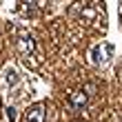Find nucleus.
<instances>
[{
    "instance_id": "1",
    "label": "nucleus",
    "mask_w": 122,
    "mask_h": 122,
    "mask_svg": "<svg viewBox=\"0 0 122 122\" xmlns=\"http://www.w3.org/2000/svg\"><path fill=\"white\" fill-rule=\"evenodd\" d=\"M89 102V93L84 91V89H78V91H71L69 93V104L73 107L76 111H82L84 107H87Z\"/></svg>"
},
{
    "instance_id": "2",
    "label": "nucleus",
    "mask_w": 122,
    "mask_h": 122,
    "mask_svg": "<svg viewBox=\"0 0 122 122\" xmlns=\"http://www.w3.org/2000/svg\"><path fill=\"white\" fill-rule=\"evenodd\" d=\"M33 38H31V33H27V31H20L18 33V49H20V53L22 56H31L33 53Z\"/></svg>"
},
{
    "instance_id": "3",
    "label": "nucleus",
    "mask_w": 122,
    "mask_h": 122,
    "mask_svg": "<svg viewBox=\"0 0 122 122\" xmlns=\"http://www.w3.org/2000/svg\"><path fill=\"white\" fill-rule=\"evenodd\" d=\"M45 116H47L45 104H42V102H38V104L29 107V111L25 113V122H45Z\"/></svg>"
},
{
    "instance_id": "4",
    "label": "nucleus",
    "mask_w": 122,
    "mask_h": 122,
    "mask_svg": "<svg viewBox=\"0 0 122 122\" xmlns=\"http://www.w3.org/2000/svg\"><path fill=\"white\" fill-rule=\"evenodd\" d=\"M7 118H9V122L16 120V109H13V107H9V109H7Z\"/></svg>"
}]
</instances>
